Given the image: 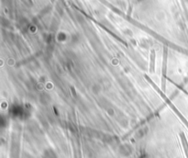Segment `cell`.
<instances>
[{"label": "cell", "instance_id": "6da1fadb", "mask_svg": "<svg viewBox=\"0 0 188 158\" xmlns=\"http://www.w3.org/2000/svg\"><path fill=\"white\" fill-rule=\"evenodd\" d=\"M167 58H166V52L164 53V60H163V64H162V76H161V88L164 91L165 90V77H166V70H167Z\"/></svg>", "mask_w": 188, "mask_h": 158}, {"label": "cell", "instance_id": "7a4b0ae2", "mask_svg": "<svg viewBox=\"0 0 188 158\" xmlns=\"http://www.w3.org/2000/svg\"><path fill=\"white\" fill-rule=\"evenodd\" d=\"M150 73L152 74L155 71V52L152 50L151 53V63H150Z\"/></svg>", "mask_w": 188, "mask_h": 158}]
</instances>
